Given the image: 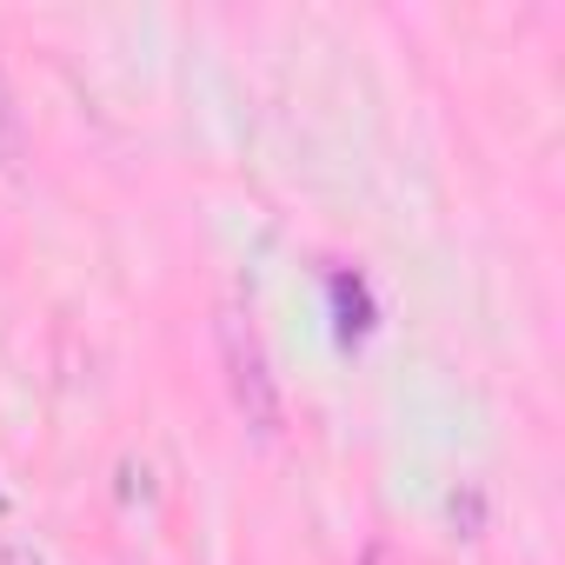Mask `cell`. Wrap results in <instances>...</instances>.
Here are the masks:
<instances>
[{"label":"cell","instance_id":"cell-1","mask_svg":"<svg viewBox=\"0 0 565 565\" xmlns=\"http://www.w3.org/2000/svg\"><path fill=\"white\" fill-rule=\"evenodd\" d=\"M220 366H226V393L239 406V419L253 426V439H279L287 426V406H279V386H273V366H266V347L253 333L246 313H220Z\"/></svg>","mask_w":565,"mask_h":565},{"label":"cell","instance_id":"cell-2","mask_svg":"<svg viewBox=\"0 0 565 565\" xmlns=\"http://www.w3.org/2000/svg\"><path fill=\"white\" fill-rule=\"evenodd\" d=\"M333 307H340V333H347V340L366 333V313H373V307H366V287H360V279H347V273L333 279Z\"/></svg>","mask_w":565,"mask_h":565},{"label":"cell","instance_id":"cell-3","mask_svg":"<svg viewBox=\"0 0 565 565\" xmlns=\"http://www.w3.org/2000/svg\"><path fill=\"white\" fill-rule=\"evenodd\" d=\"M21 147V120H14V94H8V81H0V153H14Z\"/></svg>","mask_w":565,"mask_h":565},{"label":"cell","instance_id":"cell-4","mask_svg":"<svg viewBox=\"0 0 565 565\" xmlns=\"http://www.w3.org/2000/svg\"><path fill=\"white\" fill-rule=\"evenodd\" d=\"M452 519H466V525L479 532V519H486V499H479V486H466V492L452 499Z\"/></svg>","mask_w":565,"mask_h":565},{"label":"cell","instance_id":"cell-5","mask_svg":"<svg viewBox=\"0 0 565 565\" xmlns=\"http://www.w3.org/2000/svg\"><path fill=\"white\" fill-rule=\"evenodd\" d=\"M360 565H406V558H399V545H393V539H373V545L360 552Z\"/></svg>","mask_w":565,"mask_h":565}]
</instances>
